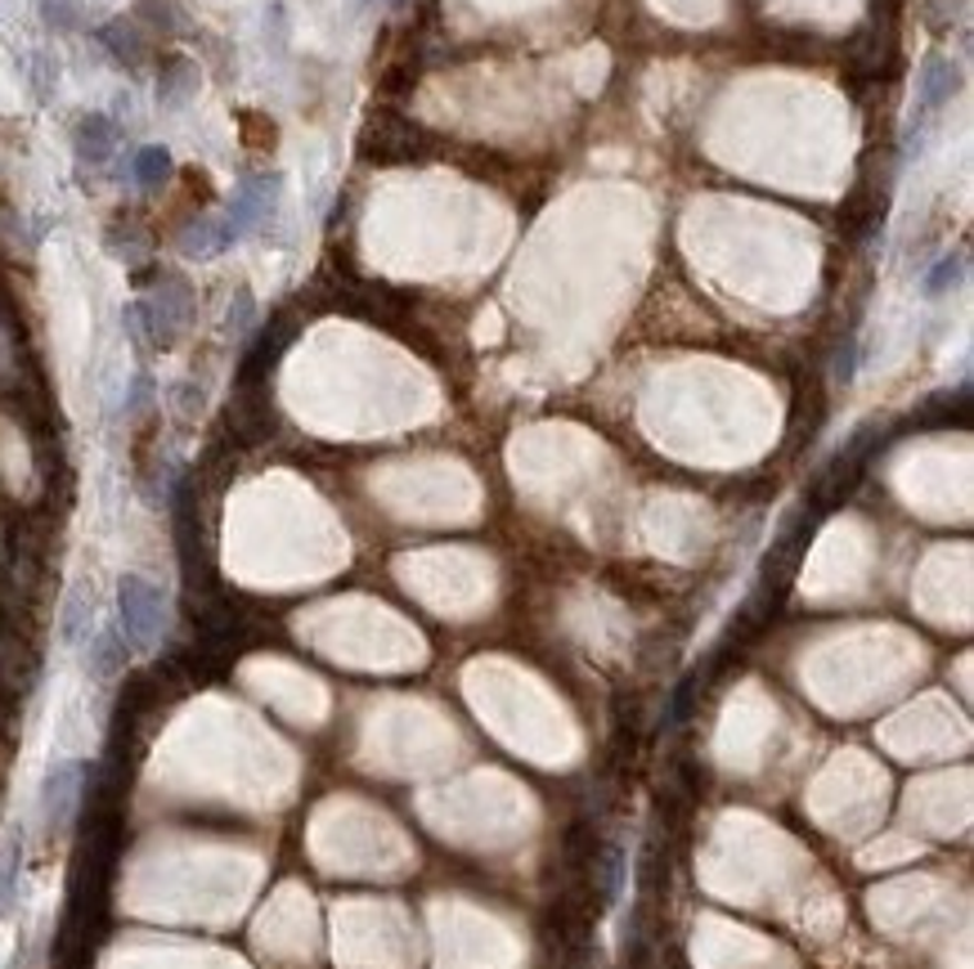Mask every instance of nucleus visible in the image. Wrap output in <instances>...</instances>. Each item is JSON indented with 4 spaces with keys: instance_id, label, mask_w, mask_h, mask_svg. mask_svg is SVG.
Listing matches in <instances>:
<instances>
[{
    "instance_id": "6e6552de",
    "label": "nucleus",
    "mask_w": 974,
    "mask_h": 969,
    "mask_svg": "<svg viewBox=\"0 0 974 969\" xmlns=\"http://www.w3.org/2000/svg\"><path fill=\"white\" fill-rule=\"evenodd\" d=\"M91 625H95V601H91V588L77 584L63 601V615H59V638L63 647H82L91 642Z\"/></svg>"
},
{
    "instance_id": "f8f14e48",
    "label": "nucleus",
    "mask_w": 974,
    "mask_h": 969,
    "mask_svg": "<svg viewBox=\"0 0 974 969\" xmlns=\"http://www.w3.org/2000/svg\"><path fill=\"white\" fill-rule=\"evenodd\" d=\"M19 880H23V835L14 830L6 853H0V916H10L19 903Z\"/></svg>"
},
{
    "instance_id": "1a4fd4ad",
    "label": "nucleus",
    "mask_w": 974,
    "mask_h": 969,
    "mask_svg": "<svg viewBox=\"0 0 974 969\" xmlns=\"http://www.w3.org/2000/svg\"><path fill=\"white\" fill-rule=\"evenodd\" d=\"M198 63L193 58H184V54H171L167 63H162V77H158V99L167 104V108H180V104H189L193 95H198Z\"/></svg>"
},
{
    "instance_id": "20e7f679",
    "label": "nucleus",
    "mask_w": 974,
    "mask_h": 969,
    "mask_svg": "<svg viewBox=\"0 0 974 969\" xmlns=\"http://www.w3.org/2000/svg\"><path fill=\"white\" fill-rule=\"evenodd\" d=\"M956 90H961V63H956V58H947V54H934V58L921 67V77H917V99H921V113L930 117V113L947 108V104L956 99Z\"/></svg>"
},
{
    "instance_id": "39448f33",
    "label": "nucleus",
    "mask_w": 974,
    "mask_h": 969,
    "mask_svg": "<svg viewBox=\"0 0 974 969\" xmlns=\"http://www.w3.org/2000/svg\"><path fill=\"white\" fill-rule=\"evenodd\" d=\"M117 140H121V130H117V121H113L108 113H86V117L77 121V130H73L77 162H86V167H104V162L113 158Z\"/></svg>"
},
{
    "instance_id": "2eb2a0df",
    "label": "nucleus",
    "mask_w": 974,
    "mask_h": 969,
    "mask_svg": "<svg viewBox=\"0 0 974 969\" xmlns=\"http://www.w3.org/2000/svg\"><path fill=\"white\" fill-rule=\"evenodd\" d=\"M36 10L45 19V28H54V32H77L86 23L82 0H36Z\"/></svg>"
},
{
    "instance_id": "0eeeda50",
    "label": "nucleus",
    "mask_w": 974,
    "mask_h": 969,
    "mask_svg": "<svg viewBox=\"0 0 974 969\" xmlns=\"http://www.w3.org/2000/svg\"><path fill=\"white\" fill-rule=\"evenodd\" d=\"M99 41H104L108 54H113L117 63H126V67H145V58H149V32L139 28L130 14H126V19H113V23L99 32Z\"/></svg>"
},
{
    "instance_id": "4468645a",
    "label": "nucleus",
    "mask_w": 974,
    "mask_h": 969,
    "mask_svg": "<svg viewBox=\"0 0 974 969\" xmlns=\"http://www.w3.org/2000/svg\"><path fill=\"white\" fill-rule=\"evenodd\" d=\"M171 180V153L162 145H149L135 153V184L139 189H162Z\"/></svg>"
},
{
    "instance_id": "7ed1b4c3",
    "label": "nucleus",
    "mask_w": 974,
    "mask_h": 969,
    "mask_svg": "<svg viewBox=\"0 0 974 969\" xmlns=\"http://www.w3.org/2000/svg\"><path fill=\"white\" fill-rule=\"evenodd\" d=\"M278 180L274 171H256V175H247L239 189H234V198H230V206H225V221H230V230L243 238L247 230H256L269 212H274V202H278Z\"/></svg>"
},
{
    "instance_id": "ddd939ff",
    "label": "nucleus",
    "mask_w": 974,
    "mask_h": 969,
    "mask_svg": "<svg viewBox=\"0 0 974 969\" xmlns=\"http://www.w3.org/2000/svg\"><path fill=\"white\" fill-rule=\"evenodd\" d=\"M961 279H965V256H961V252H947V256H939V260L930 265L921 292H925L930 301H939V297H947L952 288H961Z\"/></svg>"
},
{
    "instance_id": "f257e3e1",
    "label": "nucleus",
    "mask_w": 974,
    "mask_h": 969,
    "mask_svg": "<svg viewBox=\"0 0 974 969\" xmlns=\"http://www.w3.org/2000/svg\"><path fill=\"white\" fill-rule=\"evenodd\" d=\"M117 629L130 651H153L167 633V593L145 575L117 579Z\"/></svg>"
},
{
    "instance_id": "9d476101",
    "label": "nucleus",
    "mask_w": 974,
    "mask_h": 969,
    "mask_svg": "<svg viewBox=\"0 0 974 969\" xmlns=\"http://www.w3.org/2000/svg\"><path fill=\"white\" fill-rule=\"evenodd\" d=\"M130 19L145 32H162V36H176V32L189 28V14L176 6V0H135Z\"/></svg>"
},
{
    "instance_id": "9b49d317",
    "label": "nucleus",
    "mask_w": 974,
    "mask_h": 969,
    "mask_svg": "<svg viewBox=\"0 0 974 969\" xmlns=\"http://www.w3.org/2000/svg\"><path fill=\"white\" fill-rule=\"evenodd\" d=\"M126 656H130V647H126V638H121L117 625H104V629L91 638V673H95V678H113V673L126 664Z\"/></svg>"
},
{
    "instance_id": "f03ea898",
    "label": "nucleus",
    "mask_w": 974,
    "mask_h": 969,
    "mask_svg": "<svg viewBox=\"0 0 974 969\" xmlns=\"http://www.w3.org/2000/svg\"><path fill=\"white\" fill-rule=\"evenodd\" d=\"M82 781H86V758H54L41 777V821L45 830H63L77 812L82 799Z\"/></svg>"
},
{
    "instance_id": "423d86ee",
    "label": "nucleus",
    "mask_w": 974,
    "mask_h": 969,
    "mask_svg": "<svg viewBox=\"0 0 974 969\" xmlns=\"http://www.w3.org/2000/svg\"><path fill=\"white\" fill-rule=\"evenodd\" d=\"M234 243H239V234L230 230L225 216H202V221H193V225L180 234V252L193 256V260H212V256H221V252L234 247Z\"/></svg>"
},
{
    "instance_id": "dca6fc26",
    "label": "nucleus",
    "mask_w": 974,
    "mask_h": 969,
    "mask_svg": "<svg viewBox=\"0 0 974 969\" xmlns=\"http://www.w3.org/2000/svg\"><path fill=\"white\" fill-rule=\"evenodd\" d=\"M360 6H373V0H360Z\"/></svg>"
}]
</instances>
